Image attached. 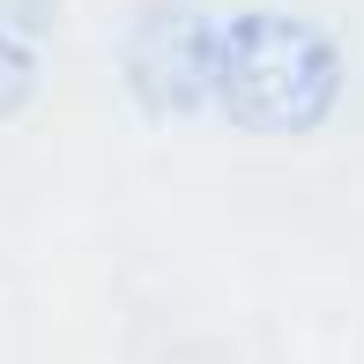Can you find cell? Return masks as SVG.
Listing matches in <instances>:
<instances>
[{
  "mask_svg": "<svg viewBox=\"0 0 364 364\" xmlns=\"http://www.w3.org/2000/svg\"><path fill=\"white\" fill-rule=\"evenodd\" d=\"M208 97L245 134H320L342 97V53L327 30L283 8H238L208 38Z\"/></svg>",
  "mask_w": 364,
  "mask_h": 364,
  "instance_id": "cell-1",
  "label": "cell"
},
{
  "mask_svg": "<svg viewBox=\"0 0 364 364\" xmlns=\"http://www.w3.org/2000/svg\"><path fill=\"white\" fill-rule=\"evenodd\" d=\"M208 38L216 23H201L193 8H141L134 38H127V82L149 112H193L208 97Z\"/></svg>",
  "mask_w": 364,
  "mask_h": 364,
  "instance_id": "cell-2",
  "label": "cell"
},
{
  "mask_svg": "<svg viewBox=\"0 0 364 364\" xmlns=\"http://www.w3.org/2000/svg\"><path fill=\"white\" fill-rule=\"evenodd\" d=\"M30 90H38V60H30L23 38H8V30H0V119H8V112H23Z\"/></svg>",
  "mask_w": 364,
  "mask_h": 364,
  "instance_id": "cell-3",
  "label": "cell"
}]
</instances>
